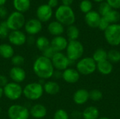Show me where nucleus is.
<instances>
[{"instance_id": "nucleus-1", "label": "nucleus", "mask_w": 120, "mask_h": 119, "mask_svg": "<svg viewBox=\"0 0 120 119\" xmlns=\"http://www.w3.org/2000/svg\"><path fill=\"white\" fill-rule=\"evenodd\" d=\"M33 71L36 76L42 80L51 78L55 72L51 60L42 55L35 60L33 64Z\"/></svg>"}, {"instance_id": "nucleus-2", "label": "nucleus", "mask_w": 120, "mask_h": 119, "mask_svg": "<svg viewBox=\"0 0 120 119\" xmlns=\"http://www.w3.org/2000/svg\"><path fill=\"white\" fill-rule=\"evenodd\" d=\"M55 18L63 25L70 26L75 23L76 16L71 6H59L55 11Z\"/></svg>"}, {"instance_id": "nucleus-3", "label": "nucleus", "mask_w": 120, "mask_h": 119, "mask_svg": "<svg viewBox=\"0 0 120 119\" xmlns=\"http://www.w3.org/2000/svg\"><path fill=\"white\" fill-rule=\"evenodd\" d=\"M66 56L72 62L79 60L84 51L83 44L78 40L69 41L66 48Z\"/></svg>"}, {"instance_id": "nucleus-4", "label": "nucleus", "mask_w": 120, "mask_h": 119, "mask_svg": "<svg viewBox=\"0 0 120 119\" xmlns=\"http://www.w3.org/2000/svg\"><path fill=\"white\" fill-rule=\"evenodd\" d=\"M44 92L42 84L37 82H32L24 87L22 95L30 100H37L41 97Z\"/></svg>"}, {"instance_id": "nucleus-5", "label": "nucleus", "mask_w": 120, "mask_h": 119, "mask_svg": "<svg viewBox=\"0 0 120 119\" xmlns=\"http://www.w3.org/2000/svg\"><path fill=\"white\" fill-rule=\"evenodd\" d=\"M25 22V18L23 13L15 11L10 13L6 20V23L11 31L20 30L24 27Z\"/></svg>"}, {"instance_id": "nucleus-6", "label": "nucleus", "mask_w": 120, "mask_h": 119, "mask_svg": "<svg viewBox=\"0 0 120 119\" xmlns=\"http://www.w3.org/2000/svg\"><path fill=\"white\" fill-rule=\"evenodd\" d=\"M76 68L79 74L90 75L96 70V62L91 57L83 58L77 62Z\"/></svg>"}, {"instance_id": "nucleus-7", "label": "nucleus", "mask_w": 120, "mask_h": 119, "mask_svg": "<svg viewBox=\"0 0 120 119\" xmlns=\"http://www.w3.org/2000/svg\"><path fill=\"white\" fill-rule=\"evenodd\" d=\"M104 36L106 41L112 46H117L120 44V24H110L104 32Z\"/></svg>"}, {"instance_id": "nucleus-8", "label": "nucleus", "mask_w": 120, "mask_h": 119, "mask_svg": "<svg viewBox=\"0 0 120 119\" xmlns=\"http://www.w3.org/2000/svg\"><path fill=\"white\" fill-rule=\"evenodd\" d=\"M4 95L11 100H17L22 95L23 88L22 86L15 82L8 83L4 88Z\"/></svg>"}, {"instance_id": "nucleus-9", "label": "nucleus", "mask_w": 120, "mask_h": 119, "mask_svg": "<svg viewBox=\"0 0 120 119\" xmlns=\"http://www.w3.org/2000/svg\"><path fill=\"white\" fill-rule=\"evenodd\" d=\"M30 115V111L20 105H13L8 109L9 119H28Z\"/></svg>"}, {"instance_id": "nucleus-10", "label": "nucleus", "mask_w": 120, "mask_h": 119, "mask_svg": "<svg viewBox=\"0 0 120 119\" xmlns=\"http://www.w3.org/2000/svg\"><path fill=\"white\" fill-rule=\"evenodd\" d=\"M51 62L54 69H56V70L61 72L68 68L72 62H74L70 61L66 56V55H65L62 52H57L51 58Z\"/></svg>"}, {"instance_id": "nucleus-11", "label": "nucleus", "mask_w": 120, "mask_h": 119, "mask_svg": "<svg viewBox=\"0 0 120 119\" xmlns=\"http://www.w3.org/2000/svg\"><path fill=\"white\" fill-rule=\"evenodd\" d=\"M24 28L27 34L30 36H34L41 31L42 22L37 18H31L25 22Z\"/></svg>"}, {"instance_id": "nucleus-12", "label": "nucleus", "mask_w": 120, "mask_h": 119, "mask_svg": "<svg viewBox=\"0 0 120 119\" xmlns=\"http://www.w3.org/2000/svg\"><path fill=\"white\" fill-rule=\"evenodd\" d=\"M36 15L37 18L41 22H48L53 16V8H51L47 4H41L37 7Z\"/></svg>"}, {"instance_id": "nucleus-13", "label": "nucleus", "mask_w": 120, "mask_h": 119, "mask_svg": "<svg viewBox=\"0 0 120 119\" xmlns=\"http://www.w3.org/2000/svg\"><path fill=\"white\" fill-rule=\"evenodd\" d=\"M8 41L11 45L20 46L27 42V36L21 30H14L9 32L8 36Z\"/></svg>"}, {"instance_id": "nucleus-14", "label": "nucleus", "mask_w": 120, "mask_h": 119, "mask_svg": "<svg viewBox=\"0 0 120 119\" xmlns=\"http://www.w3.org/2000/svg\"><path fill=\"white\" fill-rule=\"evenodd\" d=\"M9 76L13 82L20 83L26 79V72L21 67L13 66L9 71Z\"/></svg>"}, {"instance_id": "nucleus-15", "label": "nucleus", "mask_w": 120, "mask_h": 119, "mask_svg": "<svg viewBox=\"0 0 120 119\" xmlns=\"http://www.w3.org/2000/svg\"><path fill=\"white\" fill-rule=\"evenodd\" d=\"M62 78L66 83H75L79 81L80 74L77 69L68 67L62 72Z\"/></svg>"}, {"instance_id": "nucleus-16", "label": "nucleus", "mask_w": 120, "mask_h": 119, "mask_svg": "<svg viewBox=\"0 0 120 119\" xmlns=\"http://www.w3.org/2000/svg\"><path fill=\"white\" fill-rule=\"evenodd\" d=\"M101 15L96 11H91L85 14L84 20L86 25L91 28H97L98 27Z\"/></svg>"}, {"instance_id": "nucleus-17", "label": "nucleus", "mask_w": 120, "mask_h": 119, "mask_svg": "<svg viewBox=\"0 0 120 119\" xmlns=\"http://www.w3.org/2000/svg\"><path fill=\"white\" fill-rule=\"evenodd\" d=\"M68 44V39L63 36H54L51 41V46L56 52H62L65 50Z\"/></svg>"}, {"instance_id": "nucleus-18", "label": "nucleus", "mask_w": 120, "mask_h": 119, "mask_svg": "<svg viewBox=\"0 0 120 119\" xmlns=\"http://www.w3.org/2000/svg\"><path fill=\"white\" fill-rule=\"evenodd\" d=\"M89 92L84 88L77 90L73 95V101L75 104L78 105H82L89 100Z\"/></svg>"}, {"instance_id": "nucleus-19", "label": "nucleus", "mask_w": 120, "mask_h": 119, "mask_svg": "<svg viewBox=\"0 0 120 119\" xmlns=\"http://www.w3.org/2000/svg\"><path fill=\"white\" fill-rule=\"evenodd\" d=\"M30 114L34 119H41L46 116L47 109L44 105L41 104H36L31 107L30 110Z\"/></svg>"}, {"instance_id": "nucleus-20", "label": "nucleus", "mask_w": 120, "mask_h": 119, "mask_svg": "<svg viewBox=\"0 0 120 119\" xmlns=\"http://www.w3.org/2000/svg\"><path fill=\"white\" fill-rule=\"evenodd\" d=\"M48 32L49 34L54 36H61V34L64 32V25H63L61 23L58 22L57 20L51 22L47 27Z\"/></svg>"}, {"instance_id": "nucleus-21", "label": "nucleus", "mask_w": 120, "mask_h": 119, "mask_svg": "<svg viewBox=\"0 0 120 119\" xmlns=\"http://www.w3.org/2000/svg\"><path fill=\"white\" fill-rule=\"evenodd\" d=\"M96 69L103 75H109L112 72L113 65L108 60L96 63Z\"/></svg>"}, {"instance_id": "nucleus-22", "label": "nucleus", "mask_w": 120, "mask_h": 119, "mask_svg": "<svg viewBox=\"0 0 120 119\" xmlns=\"http://www.w3.org/2000/svg\"><path fill=\"white\" fill-rule=\"evenodd\" d=\"M43 88L46 93L51 95H55L60 91L59 84L53 81H49L44 83L43 85Z\"/></svg>"}, {"instance_id": "nucleus-23", "label": "nucleus", "mask_w": 120, "mask_h": 119, "mask_svg": "<svg viewBox=\"0 0 120 119\" xmlns=\"http://www.w3.org/2000/svg\"><path fill=\"white\" fill-rule=\"evenodd\" d=\"M13 6L15 11L23 13L30 9L31 1L30 0H13Z\"/></svg>"}, {"instance_id": "nucleus-24", "label": "nucleus", "mask_w": 120, "mask_h": 119, "mask_svg": "<svg viewBox=\"0 0 120 119\" xmlns=\"http://www.w3.org/2000/svg\"><path fill=\"white\" fill-rule=\"evenodd\" d=\"M14 55V49L8 43L0 44V56L4 59H11Z\"/></svg>"}, {"instance_id": "nucleus-25", "label": "nucleus", "mask_w": 120, "mask_h": 119, "mask_svg": "<svg viewBox=\"0 0 120 119\" xmlns=\"http://www.w3.org/2000/svg\"><path fill=\"white\" fill-rule=\"evenodd\" d=\"M84 119H98L99 118V110L94 106L86 107L82 112Z\"/></svg>"}, {"instance_id": "nucleus-26", "label": "nucleus", "mask_w": 120, "mask_h": 119, "mask_svg": "<svg viewBox=\"0 0 120 119\" xmlns=\"http://www.w3.org/2000/svg\"><path fill=\"white\" fill-rule=\"evenodd\" d=\"M35 45H36L37 49L42 52L51 46V42L48 38H46L44 36H41L36 39Z\"/></svg>"}, {"instance_id": "nucleus-27", "label": "nucleus", "mask_w": 120, "mask_h": 119, "mask_svg": "<svg viewBox=\"0 0 120 119\" xmlns=\"http://www.w3.org/2000/svg\"><path fill=\"white\" fill-rule=\"evenodd\" d=\"M67 36L68 37L69 41H74V40H77V39L79 36V30L74 25H70L68 27L67 30H66Z\"/></svg>"}, {"instance_id": "nucleus-28", "label": "nucleus", "mask_w": 120, "mask_h": 119, "mask_svg": "<svg viewBox=\"0 0 120 119\" xmlns=\"http://www.w3.org/2000/svg\"><path fill=\"white\" fill-rule=\"evenodd\" d=\"M107 58H108V51H106L103 48H98L96 50L92 57L96 63L107 60Z\"/></svg>"}, {"instance_id": "nucleus-29", "label": "nucleus", "mask_w": 120, "mask_h": 119, "mask_svg": "<svg viewBox=\"0 0 120 119\" xmlns=\"http://www.w3.org/2000/svg\"><path fill=\"white\" fill-rule=\"evenodd\" d=\"M110 24H115L120 20V13L117 11L112 9L105 16H103Z\"/></svg>"}, {"instance_id": "nucleus-30", "label": "nucleus", "mask_w": 120, "mask_h": 119, "mask_svg": "<svg viewBox=\"0 0 120 119\" xmlns=\"http://www.w3.org/2000/svg\"><path fill=\"white\" fill-rule=\"evenodd\" d=\"M107 60L112 63H118L120 62V52L116 49H111L108 51Z\"/></svg>"}, {"instance_id": "nucleus-31", "label": "nucleus", "mask_w": 120, "mask_h": 119, "mask_svg": "<svg viewBox=\"0 0 120 119\" xmlns=\"http://www.w3.org/2000/svg\"><path fill=\"white\" fill-rule=\"evenodd\" d=\"M93 4L90 0H82L79 4V9L84 13H87L92 11Z\"/></svg>"}, {"instance_id": "nucleus-32", "label": "nucleus", "mask_w": 120, "mask_h": 119, "mask_svg": "<svg viewBox=\"0 0 120 119\" xmlns=\"http://www.w3.org/2000/svg\"><path fill=\"white\" fill-rule=\"evenodd\" d=\"M112 9V8L106 1H103L101 2L98 6V13L101 15V17H103Z\"/></svg>"}, {"instance_id": "nucleus-33", "label": "nucleus", "mask_w": 120, "mask_h": 119, "mask_svg": "<svg viewBox=\"0 0 120 119\" xmlns=\"http://www.w3.org/2000/svg\"><path fill=\"white\" fill-rule=\"evenodd\" d=\"M103 98V93L100 90L94 89L89 92V99L94 102L100 101Z\"/></svg>"}, {"instance_id": "nucleus-34", "label": "nucleus", "mask_w": 120, "mask_h": 119, "mask_svg": "<svg viewBox=\"0 0 120 119\" xmlns=\"http://www.w3.org/2000/svg\"><path fill=\"white\" fill-rule=\"evenodd\" d=\"M9 34V29L6 23V21L0 22V39H6Z\"/></svg>"}, {"instance_id": "nucleus-35", "label": "nucleus", "mask_w": 120, "mask_h": 119, "mask_svg": "<svg viewBox=\"0 0 120 119\" xmlns=\"http://www.w3.org/2000/svg\"><path fill=\"white\" fill-rule=\"evenodd\" d=\"M11 62L15 67H21L25 62V58L20 55H15L11 58Z\"/></svg>"}, {"instance_id": "nucleus-36", "label": "nucleus", "mask_w": 120, "mask_h": 119, "mask_svg": "<svg viewBox=\"0 0 120 119\" xmlns=\"http://www.w3.org/2000/svg\"><path fill=\"white\" fill-rule=\"evenodd\" d=\"M53 119H70L68 112L62 109H58L53 115Z\"/></svg>"}, {"instance_id": "nucleus-37", "label": "nucleus", "mask_w": 120, "mask_h": 119, "mask_svg": "<svg viewBox=\"0 0 120 119\" xmlns=\"http://www.w3.org/2000/svg\"><path fill=\"white\" fill-rule=\"evenodd\" d=\"M57 52L50 46L49 48H47L44 51H42V56H44L45 58H47L51 60V58L54 56V55Z\"/></svg>"}, {"instance_id": "nucleus-38", "label": "nucleus", "mask_w": 120, "mask_h": 119, "mask_svg": "<svg viewBox=\"0 0 120 119\" xmlns=\"http://www.w3.org/2000/svg\"><path fill=\"white\" fill-rule=\"evenodd\" d=\"M110 23L104 17H101V19L100 20V22H99L98 27L99 28L100 30L105 32L107 29V28L110 26Z\"/></svg>"}, {"instance_id": "nucleus-39", "label": "nucleus", "mask_w": 120, "mask_h": 119, "mask_svg": "<svg viewBox=\"0 0 120 119\" xmlns=\"http://www.w3.org/2000/svg\"><path fill=\"white\" fill-rule=\"evenodd\" d=\"M106 2L114 10L120 8V0H106Z\"/></svg>"}, {"instance_id": "nucleus-40", "label": "nucleus", "mask_w": 120, "mask_h": 119, "mask_svg": "<svg viewBox=\"0 0 120 119\" xmlns=\"http://www.w3.org/2000/svg\"><path fill=\"white\" fill-rule=\"evenodd\" d=\"M8 15V10L7 8L3 6H0V18L1 19H4V18H7Z\"/></svg>"}, {"instance_id": "nucleus-41", "label": "nucleus", "mask_w": 120, "mask_h": 119, "mask_svg": "<svg viewBox=\"0 0 120 119\" xmlns=\"http://www.w3.org/2000/svg\"><path fill=\"white\" fill-rule=\"evenodd\" d=\"M8 79L4 75H0V87L4 88L8 83Z\"/></svg>"}, {"instance_id": "nucleus-42", "label": "nucleus", "mask_w": 120, "mask_h": 119, "mask_svg": "<svg viewBox=\"0 0 120 119\" xmlns=\"http://www.w3.org/2000/svg\"><path fill=\"white\" fill-rule=\"evenodd\" d=\"M47 4L51 8H56L58 6V0H49Z\"/></svg>"}, {"instance_id": "nucleus-43", "label": "nucleus", "mask_w": 120, "mask_h": 119, "mask_svg": "<svg viewBox=\"0 0 120 119\" xmlns=\"http://www.w3.org/2000/svg\"><path fill=\"white\" fill-rule=\"evenodd\" d=\"M72 116L75 119H79L82 116V112H80L79 111H74L72 113Z\"/></svg>"}, {"instance_id": "nucleus-44", "label": "nucleus", "mask_w": 120, "mask_h": 119, "mask_svg": "<svg viewBox=\"0 0 120 119\" xmlns=\"http://www.w3.org/2000/svg\"><path fill=\"white\" fill-rule=\"evenodd\" d=\"M61 2H62V5L70 6L73 4L74 0H61Z\"/></svg>"}, {"instance_id": "nucleus-45", "label": "nucleus", "mask_w": 120, "mask_h": 119, "mask_svg": "<svg viewBox=\"0 0 120 119\" xmlns=\"http://www.w3.org/2000/svg\"><path fill=\"white\" fill-rule=\"evenodd\" d=\"M53 76H55V77H56L57 79H58V78H60V77L62 78V72H61V71L57 70L56 72H54Z\"/></svg>"}, {"instance_id": "nucleus-46", "label": "nucleus", "mask_w": 120, "mask_h": 119, "mask_svg": "<svg viewBox=\"0 0 120 119\" xmlns=\"http://www.w3.org/2000/svg\"><path fill=\"white\" fill-rule=\"evenodd\" d=\"M35 41H36V40H35ZM35 41H34V39L33 36H30V37L27 38V41L29 43H30V44H32V43H35Z\"/></svg>"}, {"instance_id": "nucleus-47", "label": "nucleus", "mask_w": 120, "mask_h": 119, "mask_svg": "<svg viewBox=\"0 0 120 119\" xmlns=\"http://www.w3.org/2000/svg\"><path fill=\"white\" fill-rule=\"evenodd\" d=\"M7 0H0V6H3L6 3Z\"/></svg>"}, {"instance_id": "nucleus-48", "label": "nucleus", "mask_w": 120, "mask_h": 119, "mask_svg": "<svg viewBox=\"0 0 120 119\" xmlns=\"http://www.w3.org/2000/svg\"><path fill=\"white\" fill-rule=\"evenodd\" d=\"M3 95H4V89L3 88L0 87V99L3 97Z\"/></svg>"}, {"instance_id": "nucleus-49", "label": "nucleus", "mask_w": 120, "mask_h": 119, "mask_svg": "<svg viewBox=\"0 0 120 119\" xmlns=\"http://www.w3.org/2000/svg\"><path fill=\"white\" fill-rule=\"evenodd\" d=\"M95 2H97V3H101V2H103L105 0H93Z\"/></svg>"}, {"instance_id": "nucleus-50", "label": "nucleus", "mask_w": 120, "mask_h": 119, "mask_svg": "<svg viewBox=\"0 0 120 119\" xmlns=\"http://www.w3.org/2000/svg\"><path fill=\"white\" fill-rule=\"evenodd\" d=\"M98 119H110L108 117H101V118H98Z\"/></svg>"}, {"instance_id": "nucleus-51", "label": "nucleus", "mask_w": 120, "mask_h": 119, "mask_svg": "<svg viewBox=\"0 0 120 119\" xmlns=\"http://www.w3.org/2000/svg\"><path fill=\"white\" fill-rule=\"evenodd\" d=\"M1 107H0V114H1Z\"/></svg>"}, {"instance_id": "nucleus-52", "label": "nucleus", "mask_w": 120, "mask_h": 119, "mask_svg": "<svg viewBox=\"0 0 120 119\" xmlns=\"http://www.w3.org/2000/svg\"></svg>"}]
</instances>
